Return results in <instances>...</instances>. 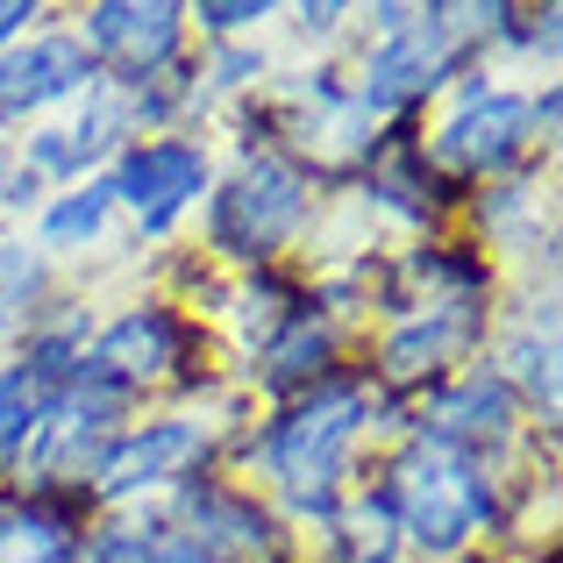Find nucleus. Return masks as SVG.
Segmentation results:
<instances>
[{
  "label": "nucleus",
  "mask_w": 563,
  "mask_h": 563,
  "mask_svg": "<svg viewBox=\"0 0 563 563\" xmlns=\"http://www.w3.org/2000/svg\"><path fill=\"white\" fill-rule=\"evenodd\" d=\"M36 407L43 393L14 372L8 357H0V493L14 485V471H22V450H29V428H36Z\"/></svg>",
  "instance_id": "nucleus-31"
},
{
  "label": "nucleus",
  "mask_w": 563,
  "mask_h": 563,
  "mask_svg": "<svg viewBox=\"0 0 563 563\" xmlns=\"http://www.w3.org/2000/svg\"><path fill=\"white\" fill-rule=\"evenodd\" d=\"M165 528L179 550H192L200 563H292L300 556V536L278 521V507L243 485L235 471H200L179 493L165 499Z\"/></svg>",
  "instance_id": "nucleus-9"
},
{
  "label": "nucleus",
  "mask_w": 563,
  "mask_h": 563,
  "mask_svg": "<svg viewBox=\"0 0 563 563\" xmlns=\"http://www.w3.org/2000/svg\"><path fill=\"white\" fill-rule=\"evenodd\" d=\"M435 563H521L514 550H464V556H435Z\"/></svg>",
  "instance_id": "nucleus-35"
},
{
  "label": "nucleus",
  "mask_w": 563,
  "mask_h": 563,
  "mask_svg": "<svg viewBox=\"0 0 563 563\" xmlns=\"http://www.w3.org/2000/svg\"><path fill=\"white\" fill-rule=\"evenodd\" d=\"M221 421L229 413H186V407L129 413L93 464V499L100 507H165L186 478L221 464Z\"/></svg>",
  "instance_id": "nucleus-8"
},
{
  "label": "nucleus",
  "mask_w": 563,
  "mask_h": 563,
  "mask_svg": "<svg viewBox=\"0 0 563 563\" xmlns=\"http://www.w3.org/2000/svg\"><path fill=\"white\" fill-rule=\"evenodd\" d=\"M357 343H364V335L335 329L329 314H314V307H307V314H292L278 335L235 350V357H229V378H235V393H243L250 407H278V399L314 393V385H329L335 372H350V364H357Z\"/></svg>",
  "instance_id": "nucleus-17"
},
{
  "label": "nucleus",
  "mask_w": 563,
  "mask_h": 563,
  "mask_svg": "<svg viewBox=\"0 0 563 563\" xmlns=\"http://www.w3.org/2000/svg\"><path fill=\"white\" fill-rule=\"evenodd\" d=\"M129 413H143V407H129L122 393H108V385H93V378H71L65 393H43L29 450H22V471H14L8 493H51V485H86V493H93V464H100L108 435Z\"/></svg>",
  "instance_id": "nucleus-14"
},
{
  "label": "nucleus",
  "mask_w": 563,
  "mask_h": 563,
  "mask_svg": "<svg viewBox=\"0 0 563 563\" xmlns=\"http://www.w3.org/2000/svg\"><path fill=\"white\" fill-rule=\"evenodd\" d=\"M65 286H71V278L57 272V264L43 257L22 229H0V350H8Z\"/></svg>",
  "instance_id": "nucleus-25"
},
{
  "label": "nucleus",
  "mask_w": 563,
  "mask_h": 563,
  "mask_svg": "<svg viewBox=\"0 0 563 563\" xmlns=\"http://www.w3.org/2000/svg\"><path fill=\"white\" fill-rule=\"evenodd\" d=\"M300 563H413V556H407V542H399L385 499L372 485H357L329 521L300 536Z\"/></svg>",
  "instance_id": "nucleus-22"
},
{
  "label": "nucleus",
  "mask_w": 563,
  "mask_h": 563,
  "mask_svg": "<svg viewBox=\"0 0 563 563\" xmlns=\"http://www.w3.org/2000/svg\"><path fill=\"white\" fill-rule=\"evenodd\" d=\"M22 235L71 278V286H93L100 264L122 250V214H114L108 179H79L65 192H43V207L29 214Z\"/></svg>",
  "instance_id": "nucleus-18"
},
{
  "label": "nucleus",
  "mask_w": 563,
  "mask_h": 563,
  "mask_svg": "<svg viewBox=\"0 0 563 563\" xmlns=\"http://www.w3.org/2000/svg\"><path fill=\"white\" fill-rule=\"evenodd\" d=\"M157 563H200V556H192V550H179V542H165V556H157Z\"/></svg>",
  "instance_id": "nucleus-36"
},
{
  "label": "nucleus",
  "mask_w": 563,
  "mask_h": 563,
  "mask_svg": "<svg viewBox=\"0 0 563 563\" xmlns=\"http://www.w3.org/2000/svg\"><path fill=\"white\" fill-rule=\"evenodd\" d=\"M528 114H536L542 151H556V136H563V79H528Z\"/></svg>",
  "instance_id": "nucleus-33"
},
{
  "label": "nucleus",
  "mask_w": 563,
  "mask_h": 563,
  "mask_svg": "<svg viewBox=\"0 0 563 563\" xmlns=\"http://www.w3.org/2000/svg\"><path fill=\"white\" fill-rule=\"evenodd\" d=\"M343 207L378 235V243H421V235L456 229L464 192L442 179L421 151V122H393V143L364 165V179L343 192Z\"/></svg>",
  "instance_id": "nucleus-13"
},
{
  "label": "nucleus",
  "mask_w": 563,
  "mask_h": 563,
  "mask_svg": "<svg viewBox=\"0 0 563 563\" xmlns=\"http://www.w3.org/2000/svg\"><path fill=\"white\" fill-rule=\"evenodd\" d=\"M272 43H278L286 65L350 57V43H357V0H278Z\"/></svg>",
  "instance_id": "nucleus-26"
},
{
  "label": "nucleus",
  "mask_w": 563,
  "mask_h": 563,
  "mask_svg": "<svg viewBox=\"0 0 563 563\" xmlns=\"http://www.w3.org/2000/svg\"><path fill=\"white\" fill-rule=\"evenodd\" d=\"M172 542L165 507H100L71 536V563H157Z\"/></svg>",
  "instance_id": "nucleus-27"
},
{
  "label": "nucleus",
  "mask_w": 563,
  "mask_h": 563,
  "mask_svg": "<svg viewBox=\"0 0 563 563\" xmlns=\"http://www.w3.org/2000/svg\"><path fill=\"white\" fill-rule=\"evenodd\" d=\"M278 0H186V29L192 43H243V36H272Z\"/></svg>",
  "instance_id": "nucleus-30"
},
{
  "label": "nucleus",
  "mask_w": 563,
  "mask_h": 563,
  "mask_svg": "<svg viewBox=\"0 0 563 563\" xmlns=\"http://www.w3.org/2000/svg\"><path fill=\"white\" fill-rule=\"evenodd\" d=\"M43 192H51V186L8 157V172H0V229H29V214L43 207Z\"/></svg>",
  "instance_id": "nucleus-32"
},
{
  "label": "nucleus",
  "mask_w": 563,
  "mask_h": 563,
  "mask_svg": "<svg viewBox=\"0 0 563 563\" xmlns=\"http://www.w3.org/2000/svg\"><path fill=\"white\" fill-rule=\"evenodd\" d=\"M100 514L86 485L51 493H8L0 499V563H71V536Z\"/></svg>",
  "instance_id": "nucleus-20"
},
{
  "label": "nucleus",
  "mask_w": 563,
  "mask_h": 563,
  "mask_svg": "<svg viewBox=\"0 0 563 563\" xmlns=\"http://www.w3.org/2000/svg\"><path fill=\"white\" fill-rule=\"evenodd\" d=\"M278 43L272 36H243V43H192V79H200L214 122L235 108V100H257L264 86L278 79Z\"/></svg>",
  "instance_id": "nucleus-24"
},
{
  "label": "nucleus",
  "mask_w": 563,
  "mask_h": 563,
  "mask_svg": "<svg viewBox=\"0 0 563 563\" xmlns=\"http://www.w3.org/2000/svg\"><path fill=\"white\" fill-rule=\"evenodd\" d=\"M0 172H8V143H0Z\"/></svg>",
  "instance_id": "nucleus-37"
},
{
  "label": "nucleus",
  "mask_w": 563,
  "mask_h": 563,
  "mask_svg": "<svg viewBox=\"0 0 563 563\" xmlns=\"http://www.w3.org/2000/svg\"><path fill=\"white\" fill-rule=\"evenodd\" d=\"M214 172H221V143L200 136V129L122 143V157L100 172L114 192V214H122V250L151 257V250L179 243L192 229V214H200L207 186H214Z\"/></svg>",
  "instance_id": "nucleus-6"
},
{
  "label": "nucleus",
  "mask_w": 563,
  "mask_h": 563,
  "mask_svg": "<svg viewBox=\"0 0 563 563\" xmlns=\"http://www.w3.org/2000/svg\"><path fill=\"white\" fill-rule=\"evenodd\" d=\"M93 321H100V292L93 286H65L22 335H14L0 357L14 364L36 393H65L86 364V343H93Z\"/></svg>",
  "instance_id": "nucleus-19"
},
{
  "label": "nucleus",
  "mask_w": 563,
  "mask_h": 563,
  "mask_svg": "<svg viewBox=\"0 0 563 563\" xmlns=\"http://www.w3.org/2000/svg\"><path fill=\"white\" fill-rule=\"evenodd\" d=\"M329 207L335 200L321 192V179L292 165L286 151H221V172L192 214L186 243L229 278L264 272V264H307Z\"/></svg>",
  "instance_id": "nucleus-2"
},
{
  "label": "nucleus",
  "mask_w": 563,
  "mask_h": 563,
  "mask_svg": "<svg viewBox=\"0 0 563 563\" xmlns=\"http://www.w3.org/2000/svg\"><path fill=\"white\" fill-rule=\"evenodd\" d=\"M413 435H428V442H442V450H456V456H478V464L507 471L514 456L528 450L536 421H528L521 399L507 393V378L478 357V364H464L456 378H442L435 393L413 399Z\"/></svg>",
  "instance_id": "nucleus-15"
},
{
  "label": "nucleus",
  "mask_w": 563,
  "mask_h": 563,
  "mask_svg": "<svg viewBox=\"0 0 563 563\" xmlns=\"http://www.w3.org/2000/svg\"><path fill=\"white\" fill-rule=\"evenodd\" d=\"M507 0H413V14L393 36H357L343 57L350 100L372 114L378 129L393 122H428L442 93L464 71L493 57V29Z\"/></svg>",
  "instance_id": "nucleus-3"
},
{
  "label": "nucleus",
  "mask_w": 563,
  "mask_h": 563,
  "mask_svg": "<svg viewBox=\"0 0 563 563\" xmlns=\"http://www.w3.org/2000/svg\"><path fill=\"white\" fill-rule=\"evenodd\" d=\"M57 14V0H0V51L8 43H22L29 29H43Z\"/></svg>",
  "instance_id": "nucleus-34"
},
{
  "label": "nucleus",
  "mask_w": 563,
  "mask_h": 563,
  "mask_svg": "<svg viewBox=\"0 0 563 563\" xmlns=\"http://www.w3.org/2000/svg\"><path fill=\"white\" fill-rule=\"evenodd\" d=\"M456 229L507 278H556V250H563V235H556V157H536V165L507 172V179L464 192Z\"/></svg>",
  "instance_id": "nucleus-12"
},
{
  "label": "nucleus",
  "mask_w": 563,
  "mask_h": 563,
  "mask_svg": "<svg viewBox=\"0 0 563 563\" xmlns=\"http://www.w3.org/2000/svg\"><path fill=\"white\" fill-rule=\"evenodd\" d=\"M485 364L507 378L521 413L542 435H563V292L556 278H507L499 292Z\"/></svg>",
  "instance_id": "nucleus-10"
},
{
  "label": "nucleus",
  "mask_w": 563,
  "mask_h": 563,
  "mask_svg": "<svg viewBox=\"0 0 563 563\" xmlns=\"http://www.w3.org/2000/svg\"><path fill=\"white\" fill-rule=\"evenodd\" d=\"M556 57H563V8L556 0H507L485 65L507 71V79H556Z\"/></svg>",
  "instance_id": "nucleus-23"
},
{
  "label": "nucleus",
  "mask_w": 563,
  "mask_h": 563,
  "mask_svg": "<svg viewBox=\"0 0 563 563\" xmlns=\"http://www.w3.org/2000/svg\"><path fill=\"white\" fill-rule=\"evenodd\" d=\"M8 157L22 172H36L51 192H65V186H79L86 179V165H79V143H71V129L65 122H36V129H22V136L8 143ZM100 179V172H93Z\"/></svg>",
  "instance_id": "nucleus-29"
},
{
  "label": "nucleus",
  "mask_w": 563,
  "mask_h": 563,
  "mask_svg": "<svg viewBox=\"0 0 563 563\" xmlns=\"http://www.w3.org/2000/svg\"><path fill=\"white\" fill-rule=\"evenodd\" d=\"M93 86H100V71L86 65L65 8H57L43 29H29L22 43L0 51V143H14L36 122H65Z\"/></svg>",
  "instance_id": "nucleus-16"
},
{
  "label": "nucleus",
  "mask_w": 563,
  "mask_h": 563,
  "mask_svg": "<svg viewBox=\"0 0 563 563\" xmlns=\"http://www.w3.org/2000/svg\"><path fill=\"white\" fill-rule=\"evenodd\" d=\"M65 129H71V143H79V165H86V179H93V172H108L114 157H122V143H136V122H129V100L114 93V86H93V93H86L79 108L65 114Z\"/></svg>",
  "instance_id": "nucleus-28"
},
{
  "label": "nucleus",
  "mask_w": 563,
  "mask_h": 563,
  "mask_svg": "<svg viewBox=\"0 0 563 563\" xmlns=\"http://www.w3.org/2000/svg\"><path fill=\"white\" fill-rule=\"evenodd\" d=\"M499 300H464V292H428L407 300V314L364 329L357 364L385 399H421L442 378H456L464 364L485 357V335H493Z\"/></svg>",
  "instance_id": "nucleus-7"
},
{
  "label": "nucleus",
  "mask_w": 563,
  "mask_h": 563,
  "mask_svg": "<svg viewBox=\"0 0 563 563\" xmlns=\"http://www.w3.org/2000/svg\"><path fill=\"white\" fill-rule=\"evenodd\" d=\"M364 485L385 499L413 563L507 550V478L478 456H456L428 435H399L372 456Z\"/></svg>",
  "instance_id": "nucleus-4"
},
{
  "label": "nucleus",
  "mask_w": 563,
  "mask_h": 563,
  "mask_svg": "<svg viewBox=\"0 0 563 563\" xmlns=\"http://www.w3.org/2000/svg\"><path fill=\"white\" fill-rule=\"evenodd\" d=\"M421 151L456 192H478V186L507 179V172L536 165V157H556V151H542V136H536L528 79H507V71H493V65L464 71V79L428 108Z\"/></svg>",
  "instance_id": "nucleus-5"
},
{
  "label": "nucleus",
  "mask_w": 563,
  "mask_h": 563,
  "mask_svg": "<svg viewBox=\"0 0 563 563\" xmlns=\"http://www.w3.org/2000/svg\"><path fill=\"white\" fill-rule=\"evenodd\" d=\"M65 22L86 65L100 71V86H114V93H136L192 57L186 0H71Z\"/></svg>",
  "instance_id": "nucleus-11"
},
{
  "label": "nucleus",
  "mask_w": 563,
  "mask_h": 563,
  "mask_svg": "<svg viewBox=\"0 0 563 563\" xmlns=\"http://www.w3.org/2000/svg\"><path fill=\"white\" fill-rule=\"evenodd\" d=\"M307 264H264V272H243L229 286V314H221V350H250V343H264V335H278L292 314H307Z\"/></svg>",
  "instance_id": "nucleus-21"
},
{
  "label": "nucleus",
  "mask_w": 563,
  "mask_h": 563,
  "mask_svg": "<svg viewBox=\"0 0 563 563\" xmlns=\"http://www.w3.org/2000/svg\"><path fill=\"white\" fill-rule=\"evenodd\" d=\"M378 456V385L364 364L335 372L314 393H292L278 407H243L221 421V471L257 485L292 536L321 528L364 485Z\"/></svg>",
  "instance_id": "nucleus-1"
}]
</instances>
